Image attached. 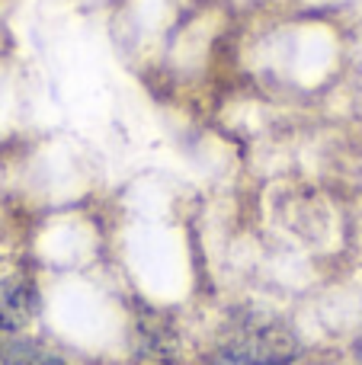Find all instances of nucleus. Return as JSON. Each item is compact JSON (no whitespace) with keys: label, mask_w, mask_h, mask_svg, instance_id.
Returning <instances> with one entry per match:
<instances>
[{"label":"nucleus","mask_w":362,"mask_h":365,"mask_svg":"<svg viewBox=\"0 0 362 365\" xmlns=\"http://www.w3.org/2000/svg\"><path fill=\"white\" fill-rule=\"evenodd\" d=\"M301 343L286 321L263 311L234 314L222 334V359L244 365H292Z\"/></svg>","instance_id":"f257e3e1"},{"label":"nucleus","mask_w":362,"mask_h":365,"mask_svg":"<svg viewBox=\"0 0 362 365\" xmlns=\"http://www.w3.org/2000/svg\"><path fill=\"white\" fill-rule=\"evenodd\" d=\"M38 311V285L23 259L0 253V330H23Z\"/></svg>","instance_id":"f03ea898"},{"label":"nucleus","mask_w":362,"mask_h":365,"mask_svg":"<svg viewBox=\"0 0 362 365\" xmlns=\"http://www.w3.org/2000/svg\"><path fill=\"white\" fill-rule=\"evenodd\" d=\"M0 365H68L61 356L36 346V343H4L0 346Z\"/></svg>","instance_id":"7ed1b4c3"},{"label":"nucleus","mask_w":362,"mask_h":365,"mask_svg":"<svg viewBox=\"0 0 362 365\" xmlns=\"http://www.w3.org/2000/svg\"><path fill=\"white\" fill-rule=\"evenodd\" d=\"M215 365H244V362H231V359H222V362H215Z\"/></svg>","instance_id":"20e7f679"}]
</instances>
